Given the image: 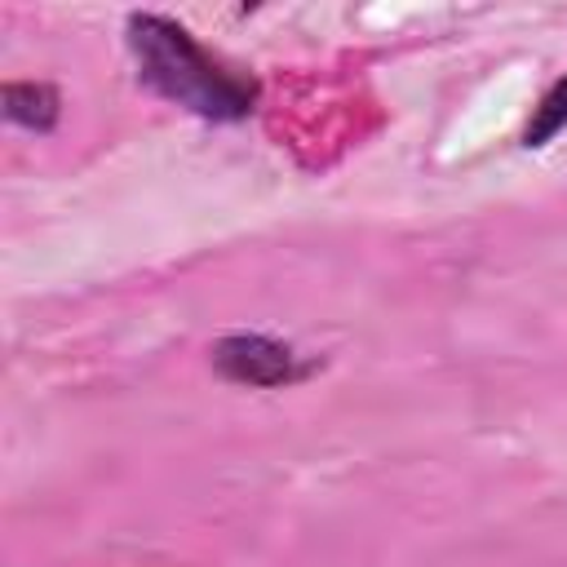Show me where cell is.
I'll return each instance as SVG.
<instances>
[{
	"instance_id": "3957f363",
	"label": "cell",
	"mask_w": 567,
	"mask_h": 567,
	"mask_svg": "<svg viewBox=\"0 0 567 567\" xmlns=\"http://www.w3.org/2000/svg\"><path fill=\"white\" fill-rule=\"evenodd\" d=\"M0 102H4V120L27 133H49L62 120V97L44 80H9L0 89Z\"/></svg>"
},
{
	"instance_id": "7a4b0ae2",
	"label": "cell",
	"mask_w": 567,
	"mask_h": 567,
	"mask_svg": "<svg viewBox=\"0 0 567 567\" xmlns=\"http://www.w3.org/2000/svg\"><path fill=\"white\" fill-rule=\"evenodd\" d=\"M213 368L235 385L279 390V385L306 381L315 372V359H301L292 346H284L266 332H230L213 346Z\"/></svg>"
},
{
	"instance_id": "277c9868",
	"label": "cell",
	"mask_w": 567,
	"mask_h": 567,
	"mask_svg": "<svg viewBox=\"0 0 567 567\" xmlns=\"http://www.w3.org/2000/svg\"><path fill=\"white\" fill-rule=\"evenodd\" d=\"M563 128H567V75L554 80V84L540 93V102L532 106V120H527V128H523V146L536 151V146L554 142Z\"/></svg>"
},
{
	"instance_id": "6da1fadb",
	"label": "cell",
	"mask_w": 567,
	"mask_h": 567,
	"mask_svg": "<svg viewBox=\"0 0 567 567\" xmlns=\"http://www.w3.org/2000/svg\"><path fill=\"white\" fill-rule=\"evenodd\" d=\"M128 49L137 58V80L164 102L208 120L239 124L257 106V80L221 66L182 22L164 13H128Z\"/></svg>"
}]
</instances>
